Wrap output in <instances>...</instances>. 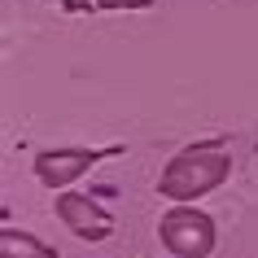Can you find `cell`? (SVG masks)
<instances>
[{
	"mask_svg": "<svg viewBox=\"0 0 258 258\" xmlns=\"http://www.w3.org/2000/svg\"><path fill=\"white\" fill-rule=\"evenodd\" d=\"M158 236L175 258H210L215 249V219L202 215L197 206L179 202L175 210H166L162 223H158Z\"/></svg>",
	"mask_w": 258,
	"mask_h": 258,
	"instance_id": "2",
	"label": "cell"
},
{
	"mask_svg": "<svg viewBox=\"0 0 258 258\" xmlns=\"http://www.w3.org/2000/svg\"><path fill=\"white\" fill-rule=\"evenodd\" d=\"M0 258H61V254L53 245H44L40 236H31V232L5 228L0 232Z\"/></svg>",
	"mask_w": 258,
	"mask_h": 258,
	"instance_id": "5",
	"label": "cell"
},
{
	"mask_svg": "<svg viewBox=\"0 0 258 258\" xmlns=\"http://www.w3.org/2000/svg\"><path fill=\"white\" fill-rule=\"evenodd\" d=\"M61 5H66V9H88L92 0H61Z\"/></svg>",
	"mask_w": 258,
	"mask_h": 258,
	"instance_id": "7",
	"label": "cell"
},
{
	"mask_svg": "<svg viewBox=\"0 0 258 258\" xmlns=\"http://www.w3.org/2000/svg\"><path fill=\"white\" fill-rule=\"evenodd\" d=\"M105 153L96 149H48L35 153V179L48 184V188H70L83 171H92V162H101Z\"/></svg>",
	"mask_w": 258,
	"mask_h": 258,
	"instance_id": "3",
	"label": "cell"
},
{
	"mask_svg": "<svg viewBox=\"0 0 258 258\" xmlns=\"http://www.w3.org/2000/svg\"><path fill=\"white\" fill-rule=\"evenodd\" d=\"M232 171V153L215 149V145H192V149H179L171 162L162 166V179H158V188L162 197L171 202H197L206 192H215Z\"/></svg>",
	"mask_w": 258,
	"mask_h": 258,
	"instance_id": "1",
	"label": "cell"
},
{
	"mask_svg": "<svg viewBox=\"0 0 258 258\" xmlns=\"http://www.w3.org/2000/svg\"><path fill=\"white\" fill-rule=\"evenodd\" d=\"M153 0H96V9H145Z\"/></svg>",
	"mask_w": 258,
	"mask_h": 258,
	"instance_id": "6",
	"label": "cell"
},
{
	"mask_svg": "<svg viewBox=\"0 0 258 258\" xmlns=\"http://www.w3.org/2000/svg\"><path fill=\"white\" fill-rule=\"evenodd\" d=\"M57 215H61V223H66L75 236H83V241H105L109 232H114L109 215L101 206H92V197H83V192H57Z\"/></svg>",
	"mask_w": 258,
	"mask_h": 258,
	"instance_id": "4",
	"label": "cell"
}]
</instances>
